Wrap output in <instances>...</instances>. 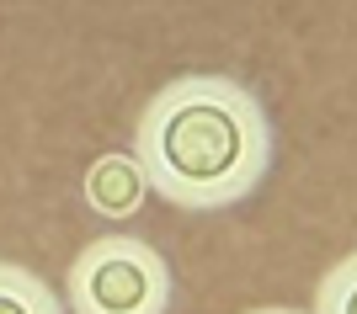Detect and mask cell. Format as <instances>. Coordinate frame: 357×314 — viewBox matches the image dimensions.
<instances>
[{
  "mask_svg": "<svg viewBox=\"0 0 357 314\" xmlns=\"http://www.w3.org/2000/svg\"><path fill=\"white\" fill-rule=\"evenodd\" d=\"M128 155L160 203L187 213H224L267 181L272 118L245 80L181 75L144 102Z\"/></svg>",
  "mask_w": 357,
  "mask_h": 314,
  "instance_id": "obj_1",
  "label": "cell"
},
{
  "mask_svg": "<svg viewBox=\"0 0 357 314\" xmlns=\"http://www.w3.org/2000/svg\"><path fill=\"white\" fill-rule=\"evenodd\" d=\"M64 299L70 314H165L171 261L139 235H96L70 261Z\"/></svg>",
  "mask_w": 357,
  "mask_h": 314,
  "instance_id": "obj_2",
  "label": "cell"
},
{
  "mask_svg": "<svg viewBox=\"0 0 357 314\" xmlns=\"http://www.w3.org/2000/svg\"><path fill=\"white\" fill-rule=\"evenodd\" d=\"M144 171L134 165V155H102V160L86 171V203L96 219L107 224H123V219H134L144 208Z\"/></svg>",
  "mask_w": 357,
  "mask_h": 314,
  "instance_id": "obj_3",
  "label": "cell"
},
{
  "mask_svg": "<svg viewBox=\"0 0 357 314\" xmlns=\"http://www.w3.org/2000/svg\"><path fill=\"white\" fill-rule=\"evenodd\" d=\"M0 314H70L54 288L22 261H0Z\"/></svg>",
  "mask_w": 357,
  "mask_h": 314,
  "instance_id": "obj_4",
  "label": "cell"
},
{
  "mask_svg": "<svg viewBox=\"0 0 357 314\" xmlns=\"http://www.w3.org/2000/svg\"><path fill=\"white\" fill-rule=\"evenodd\" d=\"M310 314H357V251L342 256V261L314 283V309Z\"/></svg>",
  "mask_w": 357,
  "mask_h": 314,
  "instance_id": "obj_5",
  "label": "cell"
},
{
  "mask_svg": "<svg viewBox=\"0 0 357 314\" xmlns=\"http://www.w3.org/2000/svg\"><path fill=\"white\" fill-rule=\"evenodd\" d=\"M245 314H304V309H245Z\"/></svg>",
  "mask_w": 357,
  "mask_h": 314,
  "instance_id": "obj_6",
  "label": "cell"
}]
</instances>
